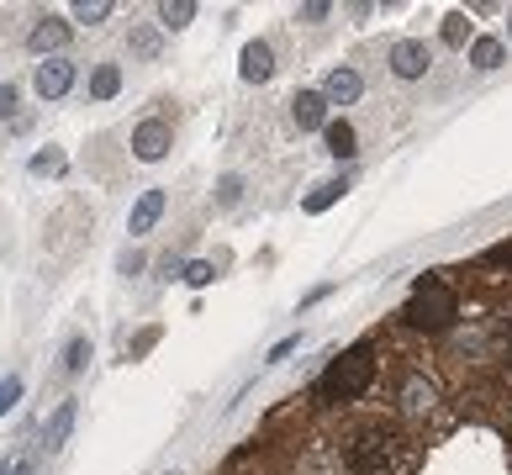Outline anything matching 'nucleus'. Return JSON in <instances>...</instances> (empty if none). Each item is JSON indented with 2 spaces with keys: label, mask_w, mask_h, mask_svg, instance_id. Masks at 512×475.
<instances>
[{
  "label": "nucleus",
  "mask_w": 512,
  "mask_h": 475,
  "mask_svg": "<svg viewBox=\"0 0 512 475\" xmlns=\"http://www.w3.org/2000/svg\"><path fill=\"white\" fill-rule=\"evenodd\" d=\"M370 380H375V349L354 344L317 375V402H354V396L370 391Z\"/></svg>",
  "instance_id": "1"
},
{
  "label": "nucleus",
  "mask_w": 512,
  "mask_h": 475,
  "mask_svg": "<svg viewBox=\"0 0 512 475\" xmlns=\"http://www.w3.org/2000/svg\"><path fill=\"white\" fill-rule=\"evenodd\" d=\"M402 317L412 322L417 333H444L449 322L460 317V296H454V285H444L439 275H428V280H417V285H412V296H407Z\"/></svg>",
  "instance_id": "2"
},
{
  "label": "nucleus",
  "mask_w": 512,
  "mask_h": 475,
  "mask_svg": "<svg viewBox=\"0 0 512 475\" xmlns=\"http://www.w3.org/2000/svg\"><path fill=\"white\" fill-rule=\"evenodd\" d=\"M402 439H396L391 428H365L359 439L349 444V465L354 475H396L402 470Z\"/></svg>",
  "instance_id": "3"
},
{
  "label": "nucleus",
  "mask_w": 512,
  "mask_h": 475,
  "mask_svg": "<svg viewBox=\"0 0 512 475\" xmlns=\"http://www.w3.org/2000/svg\"><path fill=\"white\" fill-rule=\"evenodd\" d=\"M169 143H175V127H169V117H143L138 127H132V154H138L143 164H159L169 154Z\"/></svg>",
  "instance_id": "4"
},
{
  "label": "nucleus",
  "mask_w": 512,
  "mask_h": 475,
  "mask_svg": "<svg viewBox=\"0 0 512 475\" xmlns=\"http://www.w3.org/2000/svg\"><path fill=\"white\" fill-rule=\"evenodd\" d=\"M74 80H80V69H74V59H43L37 64V74H32V85H37V95L43 101H64V95L74 90Z\"/></svg>",
  "instance_id": "5"
},
{
  "label": "nucleus",
  "mask_w": 512,
  "mask_h": 475,
  "mask_svg": "<svg viewBox=\"0 0 512 475\" xmlns=\"http://www.w3.org/2000/svg\"><path fill=\"white\" fill-rule=\"evenodd\" d=\"M428 69H433V48H428V43L402 37V43L391 48V74H396V80H423Z\"/></svg>",
  "instance_id": "6"
},
{
  "label": "nucleus",
  "mask_w": 512,
  "mask_h": 475,
  "mask_svg": "<svg viewBox=\"0 0 512 475\" xmlns=\"http://www.w3.org/2000/svg\"><path fill=\"white\" fill-rule=\"evenodd\" d=\"M64 43H69V22H64V16H37L32 32H27V48L32 53H53V59H59Z\"/></svg>",
  "instance_id": "7"
},
{
  "label": "nucleus",
  "mask_w": 512,
  "mask_h": 475,
  "mask_svg": "<svg viewBox=\"0 0 512 475\" xmlns=\"http://www.w3.org/2000/svg\"><path fill=\"white\" fill-rule=\"evenodd\" d=\"M164 206H169V196H164V190H143V196H138V206H132V217H127V233H132V238L154 233V222L164 217Z\"/></svg>",
  "instance_id": "8"
},
{
  "label": "nucleus",
  "mask_w": 512,
  "mask_h": 475,
  "mask_svg": "<svg viewBox=\"0 0 512 475\" xmlns=\"http://www.w3.org/2000/svg\"><path fill=\"white\" fill-rule=\"evenodd\" d=\"M359 95H365V80H359V69H328V80H322V101L354 106Z\"/></svg>",
  "instance_id": "9"
},
{
  "label": "nucleus",
  "mask_w": 512,
  "mask_h": 475,
  "mask_svg": "<svg viewBox=\"0 0 512 475\" xmlns=\"http://www.w3.org/2000/svg\"><path fill=\"white\" fill-rule=\"evenodd\" d=\"M238 74H243L249 85H264V80L275 74V48L264 43V37H254V43L243 48V64H238Z\"/></svg>",
  "instance_id": "10"
},
{
  "label": "nucleus",
  "mask_w": 512,
  "mask_h": 475,
  "mask_svg": "<svg viewBox=\"0 0 512 475\" xmlns=\"http://www.w3.org/2000/svg\"><path fill=\"white\" fill-rule=\"evenodd\" d=\"M291 117H296V127H322V117H328V101H322V90H296Z\"/></svg>",
  "instance_id": "11"
},
{
  "label": "nucleus",
  "mask_w": 512,
  "mask_h": 475,
  "mask_svg": "<svg viewBox=\"0 0 512 475\" xmlns=\"http://www.w3.org/2000/svg\"><path fill=\"white\" fill-rule=\"evenodd\" d=\"M344 196H349V175H338V180H322L301 206H307V212L317 217V212H328V206H333V201H344Z\"/></svg>",
  "instance_id": "12"
},
{
  "label": "nucleus",
  "mask_w": 512,
  "mask_h": 475,
  "mask_svg": "<svg viewBox=\"0 0 512 475\" xmlns=\"http://www.w3.org/2000/svg\"><path fill=\"white\" fill-rule=\"evenodd\" d=\"M74 412H80V407H74V402H59V412L48 417V428H43V444H48V449H64V439H69V428H74Z\"/></svg>",
  "instance_id": "13"
},
{
  "label": "nucleus",
  "mask_w": 512,
  "mask_h": 475,
  "mask_svg": "<svg viewBox=\"0 0 512 475\" xmlns=\"http://www.w3.org/2000/svg\"><path fill=\"white\" fill-rule=\"evenodd\" d=\"M502 64V37H476V43H470V69H497Z\"/></svg>",
  "instance_id": "14"
},
{
  "label": "nucleus",
  "mask_w": 512,
  "mask_h": 475,
  "mask_svg": "<svg viewBox=\"0 0 512 475\" xmlns=\"http://www.w3.org/2000/svg\"><path fill=\"white\" fill-rule=\"evenodd\" d=\"M117 90H122V69L117 64H101L96 74H90V95H96V101H111Z\"/></svg>",
  "instance_id": "15"
},
{
  "label": "nucleus",
  "mask_w": 512,
  "mask_h": 475,
  "mask_svg": "<svg viewBox=\"0 0 512 475\" xmlns=\"http://www.w3.org/2000/svg\"><path fill=\"white\" fill-rule=\"evenodd\" d=\"M328 154H333V159H354V154H359L349 122H328Z\"/></svg>",
  "instance_id": "16"
},
{
  "label": "nucleus",
  "mask_w": 512,
  "mask_h": 475,
  "mask_svg": "<svg viewBox=\"0 0 512 475\" xmlns=\"http://www.w3.org/2000/svg\"><path fill=\"white\" fill-rule=\"evenodd\" d=\"M191 16H196V6H191V0H175V6L164 0V6H159V27H164V32H180L185 22H191Z\"/></svg>",
  "instance_id": "17"
},
{
  "label": "nucleus",
  "mask_w": 512,
  "mask_h": 475,
  "mask_svg": "<svg viewBox=\"0 0 512 475\" xmlns=\"http://www.w3.org/2000/svg\"><path fill=\"white\" fill-rule=\"evenodd\" d=\"M90 365V338L85 333H74L69 338V349H64V375H80Z\"/></svg>",
  "instance_id": "18"
},
{
  "label": "nucleus",
  "mask_w": 512,
  "mask_h": 475,
  "mask_svg": "<svg viewBox=\"0 0 512 475\" xmlns=\"http://www.w3.org/2000/svg\"><path fill=\"white\" fill-rule=\"evenodd\" d=\"M111 11H117V6H111V0H80V6H74V22L96 27V22H106Z\"/></svg>",
  "instance_id": "19"
},
{
  "label": "nucleus",
  "mask_w": 512,
  "mask_h": 475,
  "mask_svg": "<svg viewBox=\"0 0 512 475\" xmlns=\"http://www.w3.org/2000/svg\"><path fill=\"white\" fill-rule=\"evenodd\" d=\"M27 169H32V175H64V154H59V148H43V154L27 159Z\"/></svg>",
  "instance_id": "20"
},
{
  "label": "nucleus",
  "mask_w": 512,
  "mask_h": 475,
  "mask_svg": "<svg viewBox=\"0 0 512 475\" xmlns=\"http://www.w3.org/2000/svg\"><path fill=\"white\" fill-rule=\"evenodd\" d=\"M22 375H0V417L6 412H16V402H22Z\"/></svg>",
  "instance_id": "21"
},
{
  "label": "nucleus",
  "mask_w": 512,
  "mask_h": 475,
  "mask_svg": "<svg viewBox=\"0 0 512 475\" xmlns=\"http://www.w3.org/2000/svg\"><path fill=\"white\" fill-rule=\"evenodd\" d=\"M465 37H470V16H465V11H449V16H444V43L460 48Z\"/></svg>",
  "instance_id": "22"
},
{
  "label": "nucleus",
  "mask_w": 512,
  "mask_h": 475,
  "mask_svg": "<svg viewBox=\"0 0 512 475\" xmlns=\"http://www.w3.org/2000/svg\"><path fill=\"white\" fill-rule=\"evenodd\" d=\"M481 264H491V270H512V238H502V243H491V249L481 254Z\"/></svg>",
  "instance_id": "23"
},
{
  "label": "nucleus",
  "mask_w": 512,
  "mask_h": 475,
  "mask_svg": "<svg viewBox=\"0 0 512 475\" xmlns=\"http://www.w3.org/2000/svg\"><path fill=\"white\" fill-rule=\"evenodd\" d=\"M243 201V180L238 175H222L217 180V206H238Z\"/></svg>",
  "instance_id": "24"
},
{
  "label": "nucleus",
  "mask_w": 512,
  "mask_h": 475,
  "mask_svg": "<svg viewBox=\"0 0 512 475\" xmlns=\"http://www.w3.org/2000/svg\"><path fill=\"white\" fill-rule=\"evenodd\" d=\"M296 349H301V328H296V333H286V338H280V344H275L270 354H264V365H280V359H291Z\"/></svg>",
  "instance_id": "25"
},
{
  "label": "nucleus",
  "mask_w": 512,
  "mask_h": 475,
  "mask_svg": "<svg viewBox=\"0 0 512 475\" xmlns=\"http://www.w3.org/2000/svg\"><path fill=\"white\" fill-rule=\"evenodd\" d=\"M16 101H22L16 85H0V122H16Z\"/></svg>",
  "instance_id": "26"
},
{
  "label": "nucleus",
  "mask_w": 512,
  "mask_h": 475,
  "mask_svg": "<svg viewBox=\"0 0 512 475\" xmlns=\"http://www.w3.org/2000/svg\"><path fill=\"white\" fill-rule=\"evenodd\" d=\"M212 275H217V270H212L206 259H196L191 270H185V280H191V285H212Z\"/></svg>",
  "instance_id": "27"
},
{
  "label": "nucleus",
  "mask_w": 512,
  "mask_h": 475,
  "mask_svg": "<svg viewBox=\"0 0 512 475\" xmlns=\"http://www.w3.org/2000/svg\"><path fill=\"white\" fill-rule=\"evenodd\" d=\"M428 396H433V391H428V386H417V380H412V386H407V407H428Z\"/></svg>",
  "instance_id": "28"
},
{
  "label": "nucleus",
  "mask_w": 512,
  "mask_h": 475,
  "mask_svg": "<svg viewBox=\"0 0 512 475\" xmlns=\"http://www.w3.org/2000/svg\"><path fill=\"white\" fill-rule=\"evenodd\" d=\"M154 338H159V328H148V333H138V344H132V354H148V349H154Z\"/></svg>",
  "instance_id": "29"
},
{
  "label": "nucleus",
  "mask_w": 512,
  "mask_h": 475,
  "mask_svg": "<svg viewBox=\"0 0 512 475\" xmlns=\"http://www.w3.org/2000/svg\"><path fill=\"white\" fill-rule=\"evenodd\" d=\"M296 16H301V22H322V16H328V6H301Z\"/></svg>",
  "instance_id": "30"
},
{
  "label": "nucleus",
  "mask_w": 512,
  "mask_h": 475,
  "mask_svg": "<svg viewBox=\"0 0 512 475\" xmlns=\"http://www.w3.org/2000/svg\"><path fill=\"white\" fill-rule=\"evenodd\" d=\"M143 270V254H122V275H138Z\"/></svg>",
  "instance_id": "31"
},
{
  "label": "nucleus",
  "mask_w": 512,
  "mask_h": 475,
  "mask_svg": "<svg viewBox=\"0 0 512 475\" xmlns=\"http://www.w3.org/2000/svg\"><path fill=\"white\" fill-rule=\"evenodd\" d=\"M11 475H37V465H32V460H16V470H11Z\"/></svg>",
  "instance_id": "32"
},
{
  "label": "nucleus",
  "mask_w": 512,
  "mask_h": 475,
  "mask_svg": "<svg viewBox=\"0 0 512 475\" xmlns=\"http://www.w3.org/2000/svg\"><path fill=\"white\" fill-rule=\"evenodd\" d=\"M16 470V460H11V454H0V475H11Z\"/></svg>",
  "instance_id": "33"
}]
</instances>
